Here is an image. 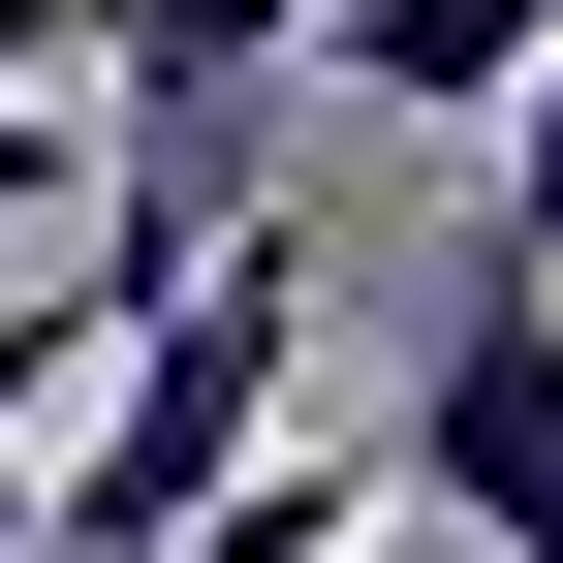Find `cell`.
<instances>
[{"label":"cell","mask_w":563,"mask_h":563,"mask_svg":"<svg viewBox=\"0 0 563 563\" xmlns=\"http://www.w3.org/2000/svg\"><path fill=\"white\" fill-rule=\"evenodd\" d=\"M470 282H563V32H532V95H501V251Z\"/></svg>","instance_id":"5"},{"label":"cell","mask_w":563,"mask_h":563,"mask_svg":"<svg viewBox=\"0 0 563 563\" xmlns=\"http://www.w3.org/2000/svg\"><path fill=\"white\" fill-rule=\"evenodd\" d=\"M376 532H439V563H563V282H470V313H439Z\"/></svg>","instance_id":"2"},{"label":"cell","mask_w":563,"mask_h":563,"mask_svg":"<svg viewBox=\"0 0 563 563\" xmlns=\"http://www.w3.org/2000/svg\"><path fill=\"white\" fill-rule=\"evenodd\" d=\"M532 32H563V0H313V63H344V95H407V125H501Z\"/></svg>","instance_id":"4"},{"label":"cell","mask_w":563,"mask_h":563,"mask_svg":"<svg viewBox=\"0 0 563 563\" xmlns=\"http://www.w3.org/2000/svg\"><path fill=\"white\" fill-rule=\"evenodd\" d=\"M0 95H63V0H0Z\"/></svg>","instance_id":"7"},{"label":"cell","mask_w":563,"mask_h":563,"mask_svg":"<svg viewBox=\"0 0 563 563\" xmlns=\"http://www.w3.org/2000/svg\"><path fill=\"white\" fill-rule=\"evenodd\" d=\"M0 563H32V470H0Z\"/></svg>","instance_id":"8"},{"label":"cell","mask_w":563,"mask_h":563,"mask_svg":"<svg viewBox=\"0 0 563 563\" xmlns=\"http://www.w3.org/2000/svg\"><path fill=\"white\" fill-rule=\"evenodd\" d=\"M63 188H95V125H63V95H0V220H63Z\"/></svg>","instance_id":"6"},{"label":"cell","mask_w":563,"mask_h":563,"mask_svg":"<svg viewBox=\"0 0 563 563\" xmlns=\"http://www.w3.org/2000/svg\"><path fill=\"white\" fill-rule=\"evenodd\" d=\"M282 344H313V251H282V220H220V251L157 282V344L32 439V563H188V532L282 470Z\"/></svg>","instance_id":"1"},{"label":"cell","mask_w":563,"mask_h":563,"mask_svg":"<svg viewBox=\"0 0 563 563\" xmlns=\"http://www.w3.org/2000/svg\"><path fill=\"white\" fill-rule=\"evenodd\" d=\"M63 63H95V157H220L251 125V63H313V0H63Z\"/></svg>","instance_id":"3"}]
</instances>
